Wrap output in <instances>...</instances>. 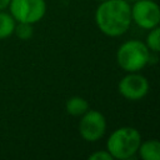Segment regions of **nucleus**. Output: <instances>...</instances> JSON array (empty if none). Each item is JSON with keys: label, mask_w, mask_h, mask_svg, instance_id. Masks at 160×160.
I'll return each instance as SVG.
<instances>
[{"label": "nucleus", "mask_w": 160, "mask_h": 160, "mask_svg": "<svg viewBox=\"0 0 160 160\" xmlns=\"http://www.w3.org/2000/svg\"><path fill=\"white\" fill-rule=\"evenodd\" d=\"M131 20L144 30L155 28L160 24V5L154 0H136L131 5Z\"/></svg>", "instance_id": "obj_5"}, {"label": "nucleus", "mask_w": 160, "mask_h": 160, "mask_svg": "<svg viewBox=\"0 0 160 160\" xmlns=\"http://www.w3.org/2000/svg\"><path fill=\"white\" fill-rule=\"evenodd\" d=\"M150 60V50L140 40H128L116 51V62L126 72L142 70Z\"/></svg>", "instance_id": "obj_3"}, {"label": "nucleus", "mask_w": 160, "mask_h": 160, "mask_svg": "<svg viewBox=\"0 0 160 160\" xmlns=\"http://www.w3.org/2000/svg\"><path fill=\"white\" fill-rule=\"evenodd\" d=\"M90 160H112V156L108 150H99L89 155Z\"/></svg>", "instance_id": "obj_13"}, {"label": "nucleus", "mask_w": 160, "mask_h": 160, "mask_svg": "<svg viewBox=\"0 0 160 160\" xmlns=\"http://www.w3.org/2000/svg\"><path fill=\"white\" fill-rule=\"evenodd\" d=\"M145 44L150 51L160 52V24L149 30Z\"/></svg>", "instance_id": "obj_11"}, {"label": "nucleus", "mask_w": 160, "mask_h": 160, "mask_svg": "<svg viewBox=\"0 0 160 160\" xmlns=\"http://www.w3.org/2000/svg\"><path fill=\"white\" fill-rule=\"evenodd\" d=\"M16 20L12 18L10 12L5 10L0 11V40H5L14 34Z\"/></svg>", "instance_id": "obj_10"}, {"label": "nucleus", "mask_w": 160, "mask_h": 160, "mask_svg": "<svg viewBox=\"0 0 160 160\" xmlns=\"http://www.w3.org/2000/svg\"><path fill=\"white\" fill-rule=\"evenodd\" d=\"M105 131L106 119L100 111L89 109L81 115L79 121V134L85 141L95 142L104 136Z\"/></svg>", "instance_id": "obj_6"}, {"label": "nucleus", "mask_w": 160, "mask_h": 160, "mask_svg": "<svg viewBox=\"0 0 160 160\" xmlns=\"http://www.w3.org/2000/svg\"><path fill=\"white\" fill-rule=\"evenodd\" d=\"M125 1H126V2H129V4H132V2H135L136 0H125Z\"/></svg>", "instance_id": "obj_15"}, {"label": "nucleus", "mask_w": 160, "mask_h": 160, "mask_svg": "<svg viewBox=\"0 0 160 160\" xmlns=\"http://www.w3.org/2000/svg\"><path fill=\"white\" fill-rule=\"evenodd\" d=\"M9 12L19 22L36 24L46 14L45 0H10Z\"/></svg>", "instance_id": "obj_4"}, {"label": "nucleus", "mask_w": 160, "mask_h": 160, "mask_svg": "<svg viewBox=\"0 0 160 160\" xmlns=\"http://www.w3.org/2000/svg\"><path fill=\"white\" fill-rule=\"evenodd\" d=\"M9 4H10V0H0V11L8 9Z\"/></svg>", "instance_id": "obj_14"}, {"label": "nucleus", "mask_w": 160, "mask_h": 160, "mask_svg": "<svg viewBox=\"0 0 160 160\" xmlns=\"http://www.w3.org/2000/svg\"><path fill=\"white\" fill-rule=\"evenodd\" d=\"M65 110L71 116H81L89 110V102L81 96H71L65 104Z\"/></svg>", "instance_id": "obj_9"}, {"label": "nucleus", "mask_w": 160, "mask_h": 160, "mask_svg": "<svg viewBox=\"0 0 160 160\" xmlns=\"http://www.w3.org/2000/svg\"><path fill=\"white\" fill-rule=\"evenodd\" d=\"M141 144L139 130L132 126H121L114 130L106 140V150L112 159L126 160L132 158Z\"/></svg>", "instance_id": "obj_2"}, {"label": "nucleus", "mask_w": 160, "mask_h": 160, "mask_svg": "<svg viewBox=\"0 0 160 160\" xmlns=\"http://www.w3.org/2000/svg\"><path fill=\"white\" fill-rule=\"evenodd\" d=\"M14 34L16 35L18 39L22 40V41H26V40H30L34 35V28H32V24H29V22H19L16 21L15 24V29H14Z\"/></svg>", "instance_id": "obj_12"}, {"label": "nucleus", "mask_w": 160, "mask_h": 160, "mask_svg": "<svg viewBox=\"0 0 160 160\" xmlns=\"http://www.w3.org/2000/svg\"><path fill=\"white\" fill-rule=\"evenodd\" d=\"M131 6L125 0L100 1L95 11V24L106 36L124 35L131 25Z\"/></svg>", "instance_id": "obj_1"}, {"label": "nucleus", "mask_w": 160, "mask_h": 160, "mask_svg": "<svg viewBox=\"0 0 160 160\" xmlns=\"http://www.w3.org/2000/svg\"><path fill=\"white\" fill-rule=\"evenodd\" d=\"M99 1H104V0H99Z\"/></svg>", "instance_id": "obj_16"}, {"label": "nucleus", "mask_w": 160, "mask_h": 160, "mask_svg": "<svg viewBox=\"0 0 160 160\" xmlns=\"http://www.w3.org/2000/svg\"><path fill=\"white\" fill-rule=\"evenodd\" d=\"M138 154L142 160H160V140L150 139L141 141Z\"/></svg>", "instance_id": "obj_8"}, {"label": "nucleus", "mask_w": 160, "mask_h": 160, "mask_svg": "<svg viewBox=\"0 0 160 160\" xmlns=\"http://www.w3.org/2000/svg\"><path fill=\"white\" fill-rule=\"evenodd\" d=\"M149 80L139 71L128 72L118 84V90L122 98L130 101H138L145 98L149 92Z\"/></svg>", "instance_id": "obj_7"}]
</instances>
